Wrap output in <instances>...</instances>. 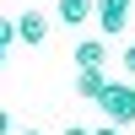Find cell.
I'll use <instances>...</instances> for the list:
<instances>
[{"label": "cell", "mask_w": 135, "mask_h": 135, "mask_svg": "<svg viewBox=\"0 0 135 135\" xmlns=\"http://www.w3.org/2000/svg\"><path fill=\"white\" fill-rule=\"evenodd\" d=\"M11 135H38V130H11Z\"/></svg>", "instance_id": "cell-12"}, {"label": "cell", "mask_w": 135, "mask_h": 135, "mask_svg": "<svg viewBox=\"0 0 135 135\" xmlns=\"http://www.w3.org/2000/svg\"><path fill=\"white\" fill-rule=\"evenodd\" d=\"M130 6L135 0H97V11H92L97 32H103V38H119V32L130 27Z\"/></svg>", "instance_id": "cell-2"}, {"label": "cell", "mask_w": 135, "mask_h": 135, "mask_svg": "<svg viewBox=\"0 0 135 135\" xmlns=\"http://www.w3.org/2000/svg\"><path fill=\"white\" fill-rule=\"evenodd\" d=\"M97 108H103V119L108 124H135V86L130 81H108L103 92H97Z\"/></svg>", "instance_id": "cell-1"}, {"label": "cell", "mask_w": 135, "mask_h": 135, "mask_svg": "<svg viewBox=\"0 0 135 135\" xmlns=\"http://www.w3.org/2000/svg\"><path fill=\"white\" fill-rule=\"evenodd\" d=\"M43 38H49V16H43L38 6H27V11L16 16V43H27V49H38Z\"/></svg>", "instance_id": "cell-3"}, {"label": "cell", "mask_w": 135, "mask_h": 135, "mask_svg": "<svg viewBox=\"0 0 135 135\" xmlns=\"http://www.w3.org/2000/svg\"><path fill=\"white\" fill-rule=\"evenodd\" d=\"M108 86V76H103V65H81L76 70V97H86V103H97V92Z\"/></svg>", "instance_id": "cell-5"}, {"label": "cell", "mask_w": 135, "mask_h": 135, "mask_svg": "<svg viewBox=\"0 0 135 135\" xmlns=\"http://www.w3.org/2000/svg\"><path fill=\"white\" fill-rule=\"evenodd\" d=\"M119 65H124V76H135V43H130L124 54H119Z\"/></svg>", "instance_id": "cell-8"}, {"label": "cell", "mask_w": 135, "mask_h": 135, "mask_svg": "<svg viewBox=\"0 0 135 135\" xmlns=\"http://www.w3.org/2000/svg\"><path fill=\"white\" fill-rule=\"evenodd\" d=\"M92 135H119V124H97V130H92Z\"/></svg>", "instance_id": "cell-11"}, {"label": "cell", "mask_w": 135, "mask_h": 135, "mask_svg": "<svg viewBox=\"0 0 135 135\" xmlns=\"http://www.w3.org/2000/svg\"><path fill=\"white\" fill-rule=\"evenodd\" d=\"M97 0H54V16L65 22V27H81V22H92Z\"/></svg>", "instance_id": "cell-4"}, {"label": "cell", "mask_w": 135, "mask_h": 135, "mask_svg": "<svg viewBox=\"0 0 135 135\" xmlns=\"http://www.w3.org/2000/svg\"><path fill=\"white\" fill-rule=\"evenodd\" d=\"M60 135H92V130H81V124H65V130H60Z\"/></svg>", "instance_id": "cell-10"}, {"label": "cell", "mask_w": 135, "mask_h": 135, "mask_svg": "<svg viewBox=\"0 0 135 135\" xmlns=\"http://www.w3.org/2000/svg\"><path fill=\"white\" fill-rule=\"evenodd\" d=\"M16 43V16H0V49H11Z\"/></svg>", "instance_id": "cell-7"}, {"label": "cell", "mask_w": 135, "mask_h": 135, "mask_svg": "<svg viewBox=\"0 0 135 135\" xmlns=\"http://www.w3.org/2000/svg\"><path fill=\"white\" fill-rule=\"evenodd\" d=\"M81 65H108V38H103V32L76 43V70H81Z\"/></svg>", "instance_id": "cell-6"}, {"label": "cell", "mask_w": 135, "mask_h": 135, "mask_svg": "<svg viewBox=\"0 0 135 135\" xmlns=\"http://www.w3.org/2000/svg\"><path fill=\"white\" fill-rule=\"evenodd\" d=\"M11 130H16V124H11V114L0 108V135H11Z\"/></svg>", "instance_id": "cell-9"}]
</instances>
